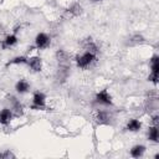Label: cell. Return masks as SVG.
Segmentation results:
<instances>
[{"mask_svg":"<svg viewBox=\"0 0 159 159\" xmlns=\"http://www.w3.org/2000/svg\"><path fill=\"white\" fill-rule=\"evenodd\" d=\"M94 61H96V55L94 53H91V52H87V51H84L81 56H77L76 57V65H77V67L78 68H82V70L89 67Z\"/></svg>","mask_w":159,"mask_h":159,"instance_id":"1","label":"cell"},{"mask_svg":"<svg viewBox=\"0 0 159 159\" xmlns=\"http://www.w3.org/2000/svg\"><path fill=\"white\" fill-rule=\"evenodd\" d=\"M32 109H46V96L42 92H35L32 96Z\"/></svg>","mask_w":159,"mask_h":159,"instance_id":"2","label":"cell"},{"mask_svg":"<svg viewBox=\"0 0 159 159\" xmlns=\"http://www.w3.org/2000/svg\"><path fill=\"white\" fill-rule=\"evenodd\" d=\"M94 120L97 124H111L112 122V114L108 113L107 111H97L94 113Z\"/></svg>","mask_w":159,"mask_h":159,"instance_id":"3","label":"cell"},{"mask_svg":"<svg viewBox=\"0 0 159 159\" xmlns=\"http://www.w3.org/2000/svg\"><path fill=\"white\" fill-rule=\"evenodd\" d=\"M50 42H51L50 37H48L47 34H45V32L37 34L36 37H35V46H36L39 50H43V48L48 47Z\"/></svg>","mask_w":159,"mask_h":159,"instance_id":"4","label":"cell"},{"mask_svg":"<svg viewBox=\"0 0 159 159\" xmlns=\"http://www.w3.org/2000/svg\"><path fill=\"white\" fill-rule=\"evenodd\" d=\"M68 75H70V65H58V68L56 72V81L58 83H63L66 82Z\"/></svg>","mask_w":159,"mask_h":159,"instance_id":"5","label":"cell"},{"mask_svg":"<svg viewBox=\"0 0 159 159\" xmlns=\"http://www.w3.org/2000/svg\"><path fill=\"white\" fill-rule=\"evenodd\" d=\"M96 102L103 106H111L112 102V96L109 94V92L107 89H102L96 94Z\"/></svg>","mask_w":159,"mask_h":159,"instance_id":"6","label":"cell"},{"mask_svg":"<svg viewBox=\"0 0 159 159\" xmlns=\"http://www.w3.org/2000/svg\"><path fill=\"white\" fill-rule=\"evenodd\" d=\"M9 101L11 103V112L15 117H20L24 114V108H22V104L14 97V96H10L9 97Z\"/></svg>","mask_w":159,"mask_h":159,"instance_id":"7","label":"cell"},{"mask_svg":"<svg viewBox=\"0 0 159 159\" xmlns=\"http://www.w3.org/2000/svg\"><path fill=\"white\" fill-rule=\"evenodd\" d=\"M26 65H27V66L30 67V70L34 71V72H40V71L42 70V60H41L40 57H37V56H34V57L27 58Z\"/></svg>","mask_w":159,"mask_h":159,"instance_id":"8","label":"cell"},{"mask_svg":"<svg viewBox=\"0 0 159 159\" xmlns=\"http://www.w3.org/2000/svg\"><path fill=\"white\" fill-rule=\"evenodd\" d=\"M12 117H14V114H12L11 109H9V108L1 109V111H0V124L7 125V124L11 122Z\"/></svg>","mask_w":159,"mask_h":159,"instance_id":"9","label":"cell"},{"mask_svg":"<svg viewBox=\"0 0 159 159\" xmlns=\"http://www.w3.org/2000/svg\"><path fill=\"white\" fill-rule=\"evenodd\" d=\"M82 47H83L84 51L91 52V53H94V55H97V52H98V47H97V45L94 43V41H93L91 37L83 40V42H82Z\"/></svg>","mask_w":159,"mask_h":159,"instance_id":"10","label":"cell"},{"mask_svg":"<svg viewBox=\"0 0 159 159\" xmlns=\"http://www.w3.org/2000/svg\"><path fill=\"white\" fill-rule=\"evenodd\" d=\"M56 61L58 65H70V53L65 50H58L56 52Z\"/></svg>","mask_w":159,"mask_h":159,"instance_id":"11","label":"cell"},{"mask_svg":"<svg viewBox=\"0 0 159 159\" xmlns=\"http://www.w3.org/2000/svg\"><path fill=\"white\" fill-rule=\"evenodd\" d=\"M66 14H67L68 16H72V17L80 16V15L82 14V6H81L78 2H75V4H72V5L66 10Z\"/></svg>","mask_w":159,"mask_h":159,"instance_id":"12","label":"cell"},{"mask_svg":"<svg viewBox=\"0 0 159 159\" xmlns=\"http://www.w3.org/2000/svg\"><path fill=\"white\" fill-rule=\"evenodd\" d=\"M17 43V36L15 34H11V35H7L4 40H2V48H9V47H12Z\"/></svg>","mask_w":159,"mask_h":159,"instance_id":"13","label":"cell"},{"mask_svg":"<svg viewBox=\"0 0 159 159\" xmlns=\"http://www.w3.org/2000/svg\"><path fill=\"white\" fill-rule=\"evenodd\" d=\"M15 89H16L19 93H26V92L30 89V83H29L26 80H20V81L16 82Z\"/></svg>","mask_w":159,"mask_h":159,"instance_id":"14","label":"cell"},{"mask_svg":"<svg viewBox=\"0 0 159 159\" xmlns=\"http://www.w3.org/2000/svg\"><path fill=\"white\" fill-rule=\"evenodd\" d=\"M159 138V133H158V125H150L149 129H148V139L150 142H154V143H158V139Z\"/></svg>","mask_w":159,"mask_h":159,"instance_id":"15","label":"cell"},{"mask_svg":"<svg viewBox=\"0 0 159 159\" xmlns=\"http://www.w3.org/2000/svg\"><path fill=\"white\" fill-rule=\"evenodd\" d=\"M140 128H142V123L138 119H130L125 125V129L129 132H138Z\"/></svg>","mask_w":159,"mask_h":159,"instance_id":"16","label":"cell"},{"mask_svg":"<svg viewBox=\"0 0 159 159\" xmlns=\"http://www.w3.org/2000/svg\"><path fill=\"white\" fill-rule=\"evenodd\" d=\"M144 152H145V147L138 144V145H134V147L130 149V155H132L133 158H139V157H142V155L144 154Z\"/></svg>","mask_w":159,"mask_h":159,"instance_id":"17","label":"cell"},{"mask_svg":"<svg viewBox=\"0 0 159 159\" xmlns=\"http://www.w3.org/2000/svg\"><path fill=\"white\" fill-rule=\"evenodd\" d=\"M26 62H27V57H26V56H16V57L11 58L5 66L9 67V66H11V65H24V63H26Z\"/></svg>","mask_w":159,"mask_h":159,"instance_id":"18","label":"cell"},{"mask_svg":"<svg viewBox=\"0 0 159 159\" xmlns=\"http://www.w3.org/2000/svg\"><path fill=\"white\" fill-rule=\"evenodd\" d=\"M142 42H144V37H143L142 35H139V34L133 35V36H132V37L128 40V45H129V46L139 45V43H142Z\"/></svg>","mask_w":159,"mask_h":159,"instance_id":"19","label":"cell"},{"mask_svg":"<svg viewBox=\"0 0 159 159\" xmlns=\"http://www.w3.org/2000/svg\"><path fill=\"white\" fill-rule=\"evenodd\" d=\"M150 68L153 73H159V57L154 55L150 60Z\"/></svg>","mask_w":159,"mask_h":159,"instance_id":"20","label":"cell"},{"mask_svg":"<svg viewBox=\"0 0 159 159\" xmlns=\"http://www.w3.org/2000/svg\"><path fill=\"white\" fill-rule=\"evenodd\" d=\"M158 78H159V73H153V72H150V75L148 76V81L152 82V83H154V84L158 83Z\"/></svg>","mask_w":159,"mask_h":159,"instance_id":"21","label":"cell"},{"mask_svg":"<svg viewBox=\"0 0 159 159\" xmlns=\"http://www.w3.org/2000/svg\"><path fill=\"white\" fill-rule=\"evenodd\" d=\"M1 158H15V154H12L10 150H6V152L1 153Z\"/></svg>","mask_w":159,"mask_h":159,"instance_id":"22","label":"cell"},{"mask_svg":"<svg viewBox=\"0 0 159 159\" xmlns=\"http://www.w3.org/2000/svg\"><path fill=\"white\" fill-rule=\"evenodd\" d=\"M152 123H153V125H158L159 124V117L158 116H154L152 118Z\"/></svg>","mask_w":159,"mask_h":159,"instance_id":"23","label":"cell"},{"mask_svg":"<svg viewBox=\"0 0 159 159\" xmlns=\"http://www.w3.org/2000/svg\"><path fill=\"white\" fill-rule=\"evenodd\" d=\"M91 2H99V1H102V0H89Z\"/></svg>","mask_w":159,"mask_h":159,"instance_id":"24","label":"cell"},{"mask_svg":"<svg viewBox=\"0 0 159 159\" xmlns=\"http://www.w3.org/2000/svg\"><path fill=\"white\" fill-rule=\"evenodd\" d=\"M0 158H1V153H0Z\"/></svg>","mask_w":159,"mask_h":159,"instance_id":"25","label":"cell"}]
</instances>
